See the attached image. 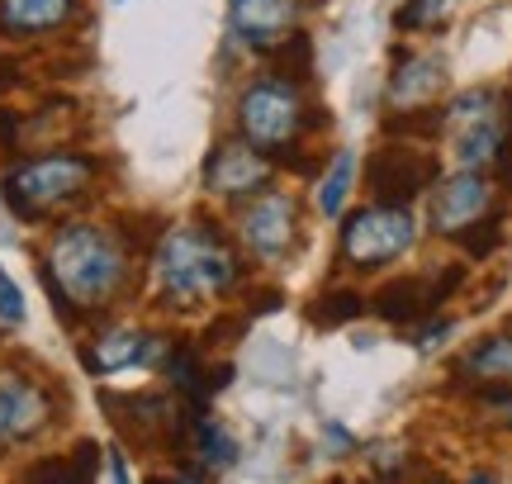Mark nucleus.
I'll return each mask as SVG.
<instances>
[{"mask_svg":"<svg viewBox=\"0 0 512 484\" xmlns=\"http://www.w3.org/2000/svg\"><path fill=\"white\" fill-rule=\"evenodd\" d=\"M508 119H512V95L498 86H470L456 91L441 105V133L451 138V157L456 167L498 171L503 143H508Z\"/></svg>","mask_w":512,"mask_h":484,"instance_id":"423d86ee","label":"nucleus"},{"mask_svg":"<svg viewBox=\"0 0 512 484\" xmlns=\"http://www.w3.org/2000/svg\"><path fill=\"white\" fill-rule=\"evenodd\" d=\"M498 242H503V214H489V219H479L475 228H465L456 238V247L470 261H489L498 252Z\"/></svg>","mask_w":512,"mask_h":484,"instance_id":"a878e982","label":"nucleus"},{"mask_svg":"<svg viewBox=\"0 0 512 484\" xmlns=\"http://www.w3.org/2000/svg\"><path fill=\"white\" fill-rule=\"evenodd\" d=\"M427 228L437 238L456 242L465 228H475L489 214H503V186L494 171L456 167L451 176H437V186L427 190Z\"/></svg>","mask_w":512,"mask_h":484,"instance_id":"9d476101","label":"nucleus"},{"mask_svg":"<svg viewBox=\"0 0 512 484\" xmlns=\"http://www.w3.org/2000/svg\"><path fill=\"white\" fill-rule=\"evenodd\" d=\"M280 304H285V290H280V285H266V290H247V318L275 314Z\"/></svg>","mask_w":512,"mask_h":484,"instance_id":"c85d7f7f","label":"nucleus"},{"mask_svg":"<svg viewBox=\"0 0 512 484\" xmlns=\"http://www.w3.org/2000/svg\"><path fill=\"white\" fill-rule=\"evenodd\" d=\"M470 413H475L479 428H489V432H503V437H512V385L475 390V394H470Z\"/></svg>","mask_w":512,"mask_h":484,"instance_id":"b1692460","label":"nucleus"},{"mask_svg":"<svg viewBox=\"0 0 512 484\" xmlns=\"http://www.w3.org/2000/svg\"><path fill=\"white\" fill-rule=\"evenodd\" d=\"M157 371L166 375L171 394H176V399H181L190 413H204V409H209V399H214V390H209V366H204V352L195 347V342L171 337Z\"/></svg>","mask_w":512,"mask_h":484,"instance_id":"6ab92c4d","label":"nucleus"},{"mask_svg":"<svg viewBox=\"0 0 512 484\" xmlns=\"http://www.w3.org/2000/svg\"><path fill=\"white\" fill-rule=\"evenodd\" d=\"M403 333L413 337V347H418V352H437L441 342L456 333V323H451V318H441V314H432V318H422V323H413V328H403Z\"/></svg>","mask_w":512,"mask_h":484,"instance_id":"bb28decb","label":"nucleus"},{"mask_svg":"<svg viewBox=\"0 0 512 484\" xmlns=\"http://www.w3.org/2000/svg\"><path fill=\"white\" fill-rule=\"evenodd\" d=\"M171 337L147 333V328H105V333L81 347V361L91 375H119L133 366H162Z\"/></svg>","mask_w":512,"mask_h":484,"instance_id":"dca6fc26","label":"nucleus"},{"mask_svg":"<svg viewBox=\"0 0 512 484\" xmlns=\"http://www.w3.org/2000/svg\"><path fill=\"white\" fill-rule=\"evenodd\" d=\"M242 276H247L242 242L228 238L223 224L209 214L171 224L152 242V290L166 309H181V314L204 309L214 299L233 295Z\"/></svg>","mask_w":512,"mask_h":484,"instance_id":"f03ea898","label":"nucleus"},{"mask_svg":"<svg viewBox=\"0 0 512 484\" xmlns=\"http://www.w3.org/2000/svg\"><path fill=\"white\" fill-rule=\"evenodd\" d=\"M57 409H62V394L53 380L5 371L0 375V451L38 442L57 423Z\"/></svg>","mask_w":512,"mask_h":484,"instance_id":"ddd939ff","label":"nucleus"},{"mask_svg":"<svg viewBox=\"0 0 512 484\" xmlns=\"http://www.w3.org/2000/svg\"><path fill=\"white\" fill-rule=\"evenodd\" d=\"M81 19V0H0V38L34 43Z\"/></svg>","mask_w":512,"mask_h":484,"instance_id":"a211bd4d","label":"nucleus"},{"mask_svg":"<svg viewBox=\"0 0 512 484\" xmlns=\"http://www.w3.org/2000/svg\"><path fill=\"white\" fill-rule=\"evenodd\" d=\"M465 276H470L465 261H432L427 271L389 276L366 295V314H375L389 328H413L422 318L441 314V304H451L460 295Z\"/></svg>","mask_w":512,"mask_h":484,"instance_id":"0eeeda50","label":"nucleus"},{"mask_svg":"<svg viewBox=\"0 0 512 484\" xmlns=\"http://www.w3.org/2000/svg\"><path fill=\"white\" fill-rule=\"evenodd\" d=\"M413 247H418L413 205L366 200L361 209H347V214L337 219L332 266H337V276H380L394 261L408 257Z\"/></svg>","mask_w":512,"mask_h":484,"instance_id":"39448f33","label":"nucleus"},{"mask_svg":"<svg viewBox=\"0 0 512 484\" xmlns=\"http://www.w3.org/2000/svg\"><path fill=\"white\" fill-rule=\"evenodd\" d=\"M441 95H446V57L427 48H394V67L384 76V110H432L441 105Z\"/></svg>","mask_w":512,"mask_h":484,"instance_id":"4468645a","label":"nucleus"},{"mask_svg":"<svg viewBox=\"0 0 512 484\" xmlns=\"http://www.w3.org/2000/svg\"><path fill=\"white\" fill-rule=\"evenodd\" d=\"M95 176H100V162H95V157L72 152V148H53V152H38V157H24L15 167H5L0 195H5V205H10L15 219H24V224H48V219L76 209L91 195Z\"/></svg>","mask_w":512,"mask_h":484,"instance_id":"20e7f679","label":"nucleus"},{"mask_svg":"<svg viewBox=\"0 0 512 484\" xmlns=\"http://www.w3.org/2000/svg\"><path fill=\"white\" fill-rule=\"evenodd\" d=\"M119 5H124V0H119Z\"/></svg>","mask_w":512,"mask_h":484,"instance_id":"2f4dec72","label":"nucleus"},{"mask_svg":"<svg viewBox=\"0 0 512 484\" xmlns=\"http://www.w3.org/2000/svg\"><path fill=\"white\" fill-rule=\"evenodd\" d=\"M19 72H24V62H19V57H0V95H5V86H15Z\"/></svg>","mask_w":512,"mask_h":484,"instance_id":"c756f323","label":"nucleus"},{"mask_svg":"<svg viewBox=\"0 0 512 484\" xmlns=\"http://www.w3.org/2000/svg\"><path fill=\"white\" fill-rule=\"evenodd\" d=\"M451 385L460 394L512 385V333H489L451 361Z\"/></svg>","mask_w":512,"mask_h":484,"instance_id":"f3484780","label":"nucleus"},{"mask_svg":"<svg viewBox=\"0 0 512 484\" xmlns=\"http://www.w3.org/2000/svg\"><path fill=\"white\" fill-rule=\"evenodd\" d=\"M271 72H280V76H290V81H304V86H313V38L304 34V29H294L280 48H275L271 57Z\"/></svg>","mask_w":512,"mask_h":484,"instance_id":"5701e85b","label":"nucleus"},{"mask_svg":"<svg viewBox=\"0 0 512 484\" xmlns=\"http://www.w3.org/2000/svg\"><path fill=\"white\" fill-rule=\"evenodd\" d=\"M110 475H114V480H128V475H133V470H128V461H124V451H119V447L110 451Z\"/></svg>","mask_w":512,"mask_h":484,"instance_id":"7c9ffc66","label":"nucleus"},{"mask_svg":"<svg viewBox=\"0 0 512 484\" xmlns=\"http://www.w3.org/2000/svg\"><path fill=\"white\" fill-rule=\"evenodd\" d=\"M185 456H195V461L209 466V470H228L242 451H238V437L223 428L214 413L204 409V413H190V442H185Z\"/></svg>","mask_w":512,"mask_h":484,"instance_id":"aec40b11","label":"nucleus"},{"mask_svg":"<svg viewBox=\"0 0 512 484\" xmlns=\"http://www.w3.org/2000/svg\"><path fill=\"white\" fill-rule=\"evenodd\" d=\"M451 10H456V0H403L394 10V29L399 34H432L446 24Z\"/></svg>","mask_w":512,"mask_h":484,"instance_id":"393cba45","label":"nucleus"},{"mask_svg":"<svg viewBox=\"0 0 512 484\" xmlns=\"http://www.w3.org/2000/svg\"><path fill=\"white\" fill-rule=\"evenodd\" d=\"M275 176H280V167H275L271 152L252 148L238 133L214 143L209 157H204V195L223 200V205H247L252 195L275 186Z\"/></svg>","mask_w":512,"mask_h":484,"instance_id":"f8f14e48","label":"nucleus"},{"mask_svg":"<svg viewBox=\"0 0 512 484\" xmlns=\"http://www.w3.org/2000/svg\"><path fill=\"white\" fill-rule=\"evenodd\" d=\"M38 276L53 295L57 318L76 323L86 314H105L110 304H119V295L133 290V247L114 228L72 219L53 228Z\"/></svg>","mask_w":512,"mask_h":484,"instance_id":"f257e3e1","label":"nucleus"},{"mask_svg":"<svg viewBox=\"0 0 512 484\" xmlns=\"http://www.w3.org/2000/svg\"><path fill=\"white\" fill-rule=\"evenodd\" d=\"M304 238V209H299V195L294 190H275L266 186L261 195H252L238 214V242L242 252L256 261H285Z\"/></svg>","mask_w":512,"mask_h":484,"instance_id":"9b49d317","label":"nucleus"},{"mask_svg":"<svg viewBox=\"0 0 512 484\" xmlns=\"http://www.w3.org/2000/svg\"><path fill=\"white\" fill-rule=\"evenodd\" d=\"M351 181H356V152L337 148L332 152V162H328V171H323V181H318V195H313V205H318L323 219H342V214H347Z\"/></svg>","mask_w":512,"mask_h":484,"instance_id":"4be33fe9","label":"nucleus"},{"mask_svg":"<svg viewBox=\"0 0 512 484\" xmlns=\"http://www.w3.org/2000/svg\"><path fill=\"white\" fill-rule=\"evenodd\" d=\"M366 314V290L361 285H351V280H332L328 290H318L309 299V323L313 328H347L356 318Z\"/></svg>","mask_w":512,"mask_h":484,"instance_id":"412c9836","label":"nucleus"},{"mask_svg":"<svg viewBox=\"0 0 512 484\" xmlns=\"http://www.w3.org/2000/svg\"><path fill=\"white\" fill-rule=\"evenodd\" d=\"M304 0H228V29L247 53L271 57L304 24Z\"/></svg>","mask_w":512,"mask_h":484,"instance_id":"2eb2a0df","label":"nucleus"},{"mask_svg":"<svg viewBox=\"0 0 512 484\" xmlns=\"http://www.w3.org/2000/svg\"><path fill=\"white\" fill-rule=\"evenodd\" d=\"M441 157L422 138L384 133V143L366 157V195L384 205H413L418 195L437 186Z\"/></svg>","mask_w":512,"mask_h":484,"instance_id":"1a4fd4ad","label":"nucleus"},{"mask_svg":"<svg viewBox=\"0 0 512 484\" xmlns=\"http://www.w3.org/2000/svg\"><path fill=\"white\" fill-rule=\"evenodd\" d=\"M0 323H5V328H19V323H24V290H19L5 271H0Z\"/></svg>","mask_w":512,"mask_h":484,"instance_id":"cd10ccee","label":"nucleus"},{"mask_svg":"<svg viewBox=\"0 0 512 484\" xmlns=\"http://www.w3.org/2000/svg\"><path fill=\"white\" fill-rule=\"evenodd\" d=\"M100 409L110 413L114 432L133 442V447H157L171 456H185L190 442V409H185L176 394H157V390H100Z\"/></svg>","mask_w":512,"mask_h":484,"instance_id":"6e6552de","label":"nucleus"},{"mask_svg":"<svg viewBox=\"0 0 512 484\" xmlns=\"http://www.w3.org/2000/svg\"><path fill=\"white\" fill-rule=\"evenodd\" d=\"M332 124V114L313 100V91L304 81H290L280 72H261L233 100V133L247 138L252 148L271 152H290L294 143H304L309 133H323Z\"/></svg>","mask_w":512,"mask_h":484,"instance_id":"7ed1b4c3","label":"nucleus"}]
</instances>
